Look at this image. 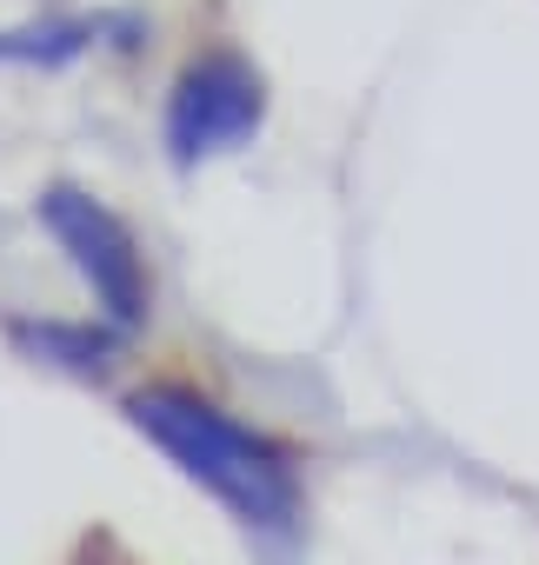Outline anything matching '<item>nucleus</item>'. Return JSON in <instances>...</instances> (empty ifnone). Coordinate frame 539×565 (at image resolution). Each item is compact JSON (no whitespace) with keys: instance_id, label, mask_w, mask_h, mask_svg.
Instances as JSON below:
<instances>
[{"instance_id":"f257e3e1","label":"nucleus","mask_w":539,"mask_h":565,"mask_svg":"<svg viewBox=\"0 0 539 565\" xmlns=\"http://www.w3.org/2000/svg\"><path fill=\"white\" fill-rule=\"evenodd\" d=\"M134 426L193 479L207 486L220 505L240 512V525L253 532H294L300 519V486L287 472V459L266 446L260 433H246L240 419H226L213 399L180 393V386H154L134 406Z\"/></svg>"},{"instance_id":"f03ea898","label":"nucleus","mask_w":539,"mask_h":565,"mask_svg":"<svg viewBox=\"0 0 539 565\" xmlns=\"http://www.w3.org/2000/svg\"><path fill=\"white\" fill-rule=\"evenodd\" d=\"M260 74L240 61V54H207L193 61L180 81H173V100H167V147L180 167L193 160H213L226 147H240L253 127H260Z\"/></svg>"},{"instance_id":"7ed1b4c3","label":"nucleus","mask_w":539,"mask_h":565,"mask_svg":"<svg viewBox=\"0 0 539 565\" xmlns=\"http://www.w3.org/2000/svg\"><path fill=\"white\" fill-rule=\"evenodd\" d=\"M41 220L54 226V239L74 253V266L87 273V287H94V300H101V313H107V327H140V313H147V273H140V253H134V239H127V226L101 206V200H87V193H74V186H54L47 200H41Z\"/></svg>"},{"instance_id":"20e7f679","label":"nucleus","mask_w":539,"mask_h":565,"mask_svg":"<svg viewBox=\"0 0 539 565\" xmlns=\"http://www.w3.org/2000/svg\"><path fill=\"white\" fill-rule=\"evenodd\" d=\"M94 34H101V21H54V28H28V34H0V61H74Z\"/></svg>"}]
</instances>
